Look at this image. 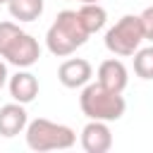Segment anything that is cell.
Segmentation results:
<instances>
[{
    "label": "cell",
    "mask_w": 153,
    "mask_h": 153,
    "mask_svg": "<svg viewBox=\"0 0 153 153\" xmlns=\"http://www.w3.org/2000/svg\"><path fill=\"white\" fill-rule=\"evenodd\" d=\"M134 72H136V76H141L146 81L153 79V45L134 53Z\"/></svg>",
    "instance_id": "4fadbf2b"
},
{
    "label": "cell",
    "mask_w": 153,
    "mask_h": 153,
    "mask_svg": "<svg viewBox=\"0 0 153 153\" xmlns=\"http://www.w3.org/2000/svg\"><path fill=\"white\" fill-rule=\"evenodd\" d=\"M7 86H10V96L17 100V103H31L36 96H38V79L31 74V72H26V69H22V72H17L14 76H10V81H7Z\"/></svg>",
    "instance_id": "30bf717a"
},
{
    "label": "cell",
    "mask_w": 153,
    "mask_h": 153,
    "mask_svg": "<svg viewBox=\"0 0 153 153\" xmlns=\"http://www.w3.org/2000/svg\"><path fill=\"white\" fill-rule=\"evenodd\" d=\"M93 76V67L88 60L84 57H72V60H65L57 69V79L65 88H81L91 81Z\"/></svg>",
    "instance_id": "8992f818"
},
{
    "label": "cell",
    "mask_w": 153,
    "mask_h": 153,
    "mask_svg": "<svg viewBox=\"0 0 153 153\" xmlns=\"http://www.w3.org/2000/svg\"><path fill=\"white\" fill-rule=\"evenodd\" d=\"M88 36L91 33L84 29L79 12L76 10H62L45 33V45L55 57H67L76 48H81L88 41Z\"/></svg>",
    "instance_id": "6da1fadb"
},
{
    "label": "cell",
    "mask_w": 153,
    "mask_h": 153,
    "mask_svg": "<svg viewBox=\"0 0 153 153\" xmlns=\"http://www.w3.org/2000/svg\"><path fill=\"white\" fill-rule=\"evenodd\" d=\"M0 57L19 69L38 62L41 48L33 36L22 31L14 22H0Z\"/></svg>",
    "instance_id": "7a4b0ae2"
},
{
    "label": "cell",
    "mask_w": 153,
    "mask_h": 153,
    "mask_svg": "<svg viewBox=\"0 0 153 153\" xmlns=\"http://www.w3.org/2000/svg\"><path fill=\"white\" fill-rule=\"evenodd\" d=\"M79 108L88 120H103V122H115L124 115L127 103L122 93L105 88L100 81L86 84L81 96H79Z\"/></svg>",
    "instance_id": "3957f363"
},
{
    "label": "cell",
    "mask_w": 153,
    "mask_h": 153,
    "mask_svg": "<svg viewBox=\"0 0 153 153\" xmlns=\"http://www.w3.org/2000/svg\"><path fill=\"white\" fill-rule=\"evenodd\" d=\"M7 76H10V74H7V65L0 60V91H2V86L7 84Z\"/></svg>",
    "instance_id": "9a60e30c"
},
{
    "label": "cell",
    "mask_w": 153,
    "mask_h": 153,
    "mask_svg": "<svg viewBox=\"0 0 153 153\" xmlns=\"http://www.w3.org/2000/svg\"><path fill=\"white\" fill-rule=\"evenodd\" d=\"M146 38L143 33V24L139 14H124L120 22H115V26L108 29L105 33V48L115 55H134L141 45V41Z\"/></svg>",
    "instance_id": "5b68a950"
},
{
    "label": "cell",
    "mask_w": 153,
    "mask_h": 153,
    "mask_svg": "<svg viewBox=\"0 0 153 153\" xmlns=\"http://www.w3.org/2000/svg\"><path fill=\"white\" fill-rule=\"evenodd\" d=\"M79 2H81V5H84V2H98V0H79Z\"/></svg>",
    "instance_id": "2e32d148"
},
{
    "label": "cell",
    "mask_w": 153,
    "mask_h": 153,
    "mask_svg": "<svg viewBox=\"0 0 153 153\" xmlns=\"http://www.w3.org/2000/svg\"><path fill=\"white\" fill-rule=\"evenodd\" d=\"M139 17H141V24H143V33H146V38L153 41V5L146 7Z\"/></svg>",
    "instance_id": "5bb4252c"
},
{
    "label": "cell",
    "mask_w": 153,
    "mask_h": 153,
    "mask_svg": "<svg viewBox=\"0 0 153 153\" xmlns=\"http://www.w3.org/2000/svg\"><path fill=\"white\" fill-rule=\"evenodd\" d=\"M81 146L86 153H105L112 148V131L103 120H88L81 129Z\"/></svg>",
    "instance_id": "52a82bcc"
},
{
    "label": "cell",
    "mask_w": 153,
    "mask_h": 153,
    "mask_svg": "<svg viewBox=\"0 0 153 153\" xmlns=\"http://www.w3.org/2000/svg\"><path fill=\"white\" fill-rule=\"evenodd\" d=\"M98 81H100L105 88L122 93V91L127 88V84H129V74H127V67H124L120 60L110 57V60L100 62V67H98Z\"/></svg>",
    "instance_id": "9c48e42d"
},
{
    "label": "cell",
    "mask_w": 153,
    "mask_h": 153,
    "mask_svg": "<svg viewBox=\"0 0 153 153\" xmlns=\"http://www.w3.org/2000/svg\"><path fill=\"white\" fill-rule=\"evenodd\" d=\"M7 2H10V0H0V5H7Z\"/></svg>",
    "instance_id": "e0dca14e"
},
{
    "label": "cell",
    "mask_w": 153,
    "mask_h": 153,
    "mask_svg": "<svg viewBox=\"0 0 153 153\" xmlns=\"http://www.w3.org/2000/svg\"><path fill=\"white\" fill-rule=\"evenodd\" d=\"M76 134L72 127L50 122L45 117H36L26 124V146L31 151H65L72 148Z\"/></svg>",
    "instance_id": "277c9868"
},
{
    "label": "cell",
    "mask_w": 153,
    "mask_h": 153,
    "mask_svg": "<svg viewBox=\"0 0 153 153\" xmlns=\"http://www.w3.org/2000/svg\"><path fill=\"white\" fill-rule=\"evenodd\" d=\"M7 10L19 22H33L43 14V0H10Z\"/></svg>",
    "instance_id": "7c38bea8"
},
{
    "label": "cell",
    "mask_w": 153,
    "mask_h": 153,
    "mask_svg": "<svg viewBox=\"0 0 153 153\" xmlns=\"http://www.w3.org/2000/svg\"><path fill=\"white\" fill-rule=\"evenodd\" d=\"M29 124V117H26V110H24V103H7L0 108V136L5 139H12L17 134H22Z\"/></svg>",
    "instance_id": "ba28073f"
},
{
    "label": "cell",
    "mask_w": 153,
    "mask_h": 153,
    "mask_svg": "<svg viewBox=\"0 0 153 153\" xmlns=\"http://www.w3.org/2000/svg\"><path fill=\"white\" fill-rule=\"evenodd\" d=\"M76 12H79V19H81V24H84V29H86L88 33L100 31V29L105 26V22H108V12H105L98 2H84Z\"/></svg>",
    "instance_id": "8fae6325"
}]
</instances>
